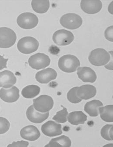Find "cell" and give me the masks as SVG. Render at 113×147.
Returning <instances> with one entry per match:
<instances>
[{
    "label": "cell",
    "instance_id": "cell-1",
    "mask_svg": "<svg viewBox=\"0 0 113 147\" xmlns=\"http://www.w3.org/2000/svg\"><path fill=\"white\" fill-rule=\"evenodd\" d=\"M60 69L66 73L74 72L80 66V62L77 57L72 55L62 56L59 61Z\"/></svg>",
    "mask_w": 113,
    "mask_h": 147
},
{
    "label": "cell",
    "instance_id": "cell-2",
    "mask_svg": "<svg viewBox=\"0 0 113 147\" xmlns=\"http://www.w3.org/2000/svg\"><path fill=\"white\" fill-rule=\"evenodd\" d=\"M38 41L33 37L26 36L21 38L17 44L19 52L25 54H30L36 52L39 47Z\"/></svg>",
    "mask_w": 113,
    "mask_h": 147
},
{
    "label": "cell",
    "instance_id": "cell-3",
    "mask_svg": "<svg viewBox=\"0 0 113 147\" xmlns=\"http://www.w3.org/2000/svg\"><path fill=\"white\" fill-rule=\"evenodd\" d=\"M110 58L109 53L105 49L98 48L91 51L88 59L92 65L96 66H101L108 63Z\"/></svg>",
    "mask_w": 113,
    "mask_h": 147
},
{
    "label": "cell",
    "instance_id": "cell-4",
    "mask_svg": "<svg viewBox=\"0 0 113 147\" xmlns=\"http://www.w3.org/2000/svg\"><path fill=\"white\" fill-rule=\"evenodd\" d=\"M17 40L15 32L7 27H0V48H9L13 46Z\"/></svg>",
    "mask_w": 113,
    "mask_h": 147
},
{
    "label": "cell",
    "instance_id": "cell-5",
    "mask_svg": "<svg viewBox=\"0 0 113 147\" xmlns=\"http://www.w3.org/2000/svg\"><path fill=\"white\" fill-rule=\"evenodd\" d=\"M39 22L36 15L31 13H24L18 17V25L22 29L30 30L33 29L37 25Z\"/></svg>",
    "mask_w": 113,
    "mask_h": 147
},
{
    "label": "cell",
    "instance_id": "cell-6",
    "mask_svg": "<svg viewBox=\"0 0 113 147\" xmlns=\"http://www.w3.org/2000/svg\"><path fill=\"white\" fill-rule=\"evenodd\" d=\"M53 98L47 95H42L33 100V107L36 110L42 113L48 112L54 106Z\"/></svg>",
    "mask_w": 113,
    "mask_h": 147
},
{
    "label": "cell",
    "instance_id": "cell-7",
    "mask_svg": "<svg viewBox=\"0 0 113 147\" xmlns=\"http://www.w3.org/2000/svg\"><path fill=\"white\" fill-rule=\"evenodd\" d=\"M61 24L66 29L75 30L79 28L83 23L81 17L74 13H68L65 14L61 18Z\"/></svg>",
    "mask_w": 113,
    "mask_h": 147
},
{
    "label": "cell",
    "instance_id": "cell-8",
    "mask_svg": "<svg viewBox=\"0 0 113 147\" xmlns=\"http://www.w3.org/2000/svg\"><path fill=\"white\" fill-rule=\"evenodd\" d=\"M30 66L33 69L40 70L48 66L50 60L48 55L42 53H38L30 57L28 61Z\"/></svg>",
    "mask_w": 113,
    "mask_h": 147
},
{
    "label": "cell",
    "instance_id": "cell-9",
    "mask_svg": "<svg viewBox=\"0 0 113 147\" xmlns=\"http://www.w3.org/2000/svg\"><path fill=\"white\" fill-rule=\"evenodd\" d=\"M52 39L54 42L58 46H65L73 41L74 37L72 32L69 31L60 30L54 33Z\"/></svg>",
    "mask_w": 113,
    "mask_h": 147
},
{
    "label": "cell",
    "instance_id": "cell-10",
    "mask_svg": "<svg viewBox=\"0 0 113 147\" xmlns=\"http://www.w3.org/2000/svg\"><path fill=\"white\" fill-rule=\"evenodd\" d=\"M80 7L85 13L94 14L101 11L102 3L100 0H82L80 2Z\"/></svg>",
    "mask_w": 113,
    "mask_h": 147
},
{
    "label": "cell",
    "instance_id": "cell-11",
    "mask_svg": "<svg viewBox=\"0 0 113 147\" xmlns=\"http://www.w3.org/2000/svg\"><path fill=\"white\" fill-rule=\"evenodd\" d=\"M62 126L60 124L54 121H48L44 124L42 126V132L45 136L54 137L62 134Z\"/></svg>",
    "mask_w": 113,
    "mask_h": 147
},
{
    "label": "cell",
    "instance_id": "cell-12",
    "mask_svg": "<svg viewBox=\"0 0 113 147\" xmlns=\"http://www.w3.org/2000/svg\"><path fill=\"white\" fill-rule=\"evenodd\" d=\"M19 90L16 86L9 88H2L0 90V98L5 102H15L19 98Z\"/></svg>",
    "mask_w": 113,
    "mask_h": 147
},
{
    "label": "cell",
    "instance_id": "cell-13",
    "mask_svg": "<svg viewBox=\"0 0 113 147\" xmlns=\"http://www.w3.org/2000/svg\"><path fill=\"white\" fill-rule=\"evenodd\" d=\"M57 75L55 70L49 67L37 73L35 78L37 82L40 83L46 84L55 79Z\"/></svg>",
    "mask_w": 113,
    "mask_h": 147
},
{
    "label": "cell",
    "instance_id": "cell-14",
    "mask_svg": "<svg viewBox=\"0 0 113 147\" xmlns=\"http://www.w3.org/2000/svg\"><path fill=\"white\" fill-rule=\"evenodd\" d=\"M27 117L30 122L35 123H41L48 118L49 113H43L37 111L33 105L30 106L26 111Z\"/></svg>",
    "mask_w": 113,
    "mask_h": 147
},
{
    "label": "cell",
    "instance_id": "cell-15",
    "mask_svg": "<svg viewBox=\"0 0 113 147\" xmlns=\"http://www.w3.org/2000/svg\"><path fill=\"white\" fill-rule=\"evenodd\" d=\"M77 75L79 78L84 82L94 83L97 78L95 72L88 67H79Z\"/></svg>",
    "mask_w": 113,
    "mask_h": 147
},
{
    "label": "cell",
    "instance_id": "cell-16",
    "mask_svg": "<svg viewBox=\"0 0 113 147\" xmlns=\"http://www.w3.org/2000/svg\"><path fill=\"white\" fill-rule=\"evenodd\" d=\"M20 135L23 139L30 141H35L39 138L41 133L36 126L29 125L21 129Z\"/></svg>",
    "mask_w": 113,
    "mask_h": 147
},
{
    "label": "cell",
    "instance_id": "cell-17",
    "mask_svg": "<svg viewBox=\"0 0 113 147\" xmlns=\"http://www.w3.org/2000/svg\"><path fill=\"white\" fill-rule=\"evenodd\" d=\"M16 82V77L11 71L6 70L0 72V87L9 88L15 84Z\"/></svg>",
    "mask_w": 113,
    "mask_h": 147
},
{
    "label": "cell",
    "instance_id": "cell-18",
    "mask_svg": "<svg viewBox=\"0 0 113 147\" xmlns=\"http://www.w3.org/2000/svg\"><path fill=\"white\" fill-rule=\"evenodd\" d=\"M97 94V90L95 86L89 84L84 85L79 87L77 94L82 100H87L93 98Z\"/></svg>",
    "mask_w": 113,
    "mask_h": 147
},
{
    "label": "cell",
    "instance_id": "cell-19",
    "mask_svg": "<svg viewBox=\"0 0 113 147\" xmlns=\"http://www.w3.org/2000/svg\"><path fill=\"white\" fill-rule=\"evenodd\" d=\"M103 106L102 102L99 100H93L86 103L84 109L91 117H96L99 115L98 109Z\"/></svg>",
    "mask_w": 113,
    "mask_h": 147
},
{
    "label": "cell",
    "instance_id": "cell-20",
    "mask_svg": "<svg viewBox=\"0 0 113 147\" xmlns=\"http://www.w3.org/2000/svg\"><path fill=\"white\" fill-rule=\"evenodd\" d=\"M71 142L69 137L63 136L51 139L45 147H70Z\"/></svg>",
    "mask_w": 113,
    "mask_h": 147
},
{
    "label": "cell",
    "instance_id": "cell-21",
    "mask_svg": "<svg viewBox=\"0 0 113 147\" xmlns=\"http://www.w3.org/2000/svg\"><path fill=\"white\" fill-rule=\"evenodd\" d=\"M67 119L71 124L78 125L84 123L87 121V116L82 111L72 112L68 115Z\"/></svg>",
    "mask_w": 113,
    "mask_h": 147
},
{
    "label": "cell",
    "instance_id": "cell-22",
    "mask_svg": "<svg viewBox=\"0 0 113 147\" xmlns=\"http://www.w3.org/2000/svg\"><path fill=\"white\" fill-rule=\"evenodd\" d=\"M100 117L103 121L108 123L113 122V105H109L98 109Z\"/></svg>",
    "mask_w": 113,
    "mask_h": 147
},
{
    "label": "cell",
    "instance_id": "cell-23",
    "mask_svg": "<svg viewBox=\"0 0 113 147\" xmlns=\"http://www.w3.org/2000/svg\"><path fill=\"white\" fill-rule=\"evenodd\" d=\"M31 6L35 12L38 13H44L47 12L49 8L50 2L48 0H33L31 1Z\"/></svg>",
    "mask_w": 113,
    "mask_h": 147
},
{
    "label": "cell",
    "instance_id": "cell-24",
    "mask_svg": "<svg viewBox=\"0 0 113 147\" xmlns=\"http://www.w3.org/2000/svg\"><path fill=\"white\" fill-rule=\"evenodd\" d=\"M40 87L37 85H28L23 89L21 94L25 98L31 99L38 95L40 93Z\"/></svg>",
    "mask_w": 113,
    "mask_h": 147
},
{
    "label": "cell",
    "instance_id": "cell-25",
    "mask_svg": "<svg viewBox=\"0 0 113 147\" xmlns=\"http://www.w3.org/2000/svg\"><path fill=\"white\" fill-rule=\"evenodd\" d=\"M113 125H106L101 131V134L103 138L108 141H113Z\"/></svg>",
    "mask_w": 113,
    "mask_h": 147
},
{
    "label": "cell",
    "instance_id": "cell-26",
    "mask_svg": "<svg viewBox=\"0 0 113 147\" xmlns=\"http://www.w3.org/2000/svg\"><path fill=\"white\" fill-rule=\"evenodd\" d=\"M63 109L56 113V114L53 117V120L59 123H65L67 121V117L68 115L67 109L63 106Z\"/></svg>",
    "mask_w": 113,
    "mask_h": 147
},
{
    "label": "cell",
    "instance_id": "cell-27",
    "mask_svg": "<svg viewBox=\"0 0 113 147\" xmlns=\"http://www.w3.org/2000/svg\"><path fill=\"white\" fill-rule=\"evenodd\" d=\"M78 87H74L71 89L67 94V100L73 103H78L82 101V99L78 96L77 94Z\"/></svg>",
    "mask_w": 113,
    "mask_h": 147
},
{
    "label": "cell",
    "instance_id": "cell-28",
    "mask_svg": "<svg viewBox=\"0 0 113 147\" xmlns=\"http://www.w3.org/2000/svg\"><path fill=\"white\" fill-rule=\"evenodd\" d=\"M10 123L7 119L0 117V135L5 134L9 130Z\"/></svg>",
    "mask_w": 113,
    "mask_h": 147
},
{
    "label": "cell",
    "instance_id": "cell-29",
    "mask_svg": "<svg viewBox=\"0 0 113 147\" xmlns=\"http://www.w3.org/2000/svg\"><path fill=\"white\" fill-rule=\"evenodd\" d=\"M113 26H110L108 27L104 32V35L106 39L109 41L113 42Z\"/></svg>",
    "mask_w": 113,
    "mask_h": 147
},
{
    "label": "cell",
    "instance_id": "cell-30",
    "mask_svg": "<svg viewBox=\"0 0 113 147\" xmlns=\"http://www.w3.org/2000/svg\"><path fill=\"white\" fill-rule=\"evenodd\" d=\"M29 145V142L26 141H18L17 142H13L12 144H9L7 146L8 147H27Z\"/></svg>",
    "mask_w": 113,
    "mask_h": 147
},
{
    "label": "cell",
    "instance_id": "cell-31",
    "mask_svg": "<svg viewBox=\"0 0 113 147\" xmlns=\"http://www.w3.org/2000/svg\"><path fill=\"white\" fill-rule=\"evenodd\" d=\"M8 59H5L0 55V70H2L4 68H7V64Z\"/></svg>",
    "mask_w": 113,
    "mask_h": 147
}]
</instances>
